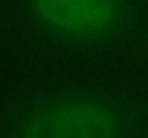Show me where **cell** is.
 <instances>
[{
    "instance_id": "1",
    "label": "cell",
    "mask_w": 148,
    "mask_h": 138,
    "mask_svg": "<svg viewBox=\"0 0 148 138\" xmlns=\"http://www.w3.org/2000/svg\"><path fill=\"white\" fill-rule=\"evenodd\" d=\"M17 137L118 138V121L95 98L59 95L36 102L20 115Z\"/></svg>"
},
{
    "instance_id": "2",
    "label": "cell",
    "mask_w": 148,
    "mask_h": 138,
    "mask_svg": "<svg viewBox=\"0 0 148 138\" xmlns=\"http://www.w3.org/2000/svg\"><path fill=\"white\" fill-rule=\"evenodd\" d=\"M38 16L50 29L73 36L108 30L118 14L116 0H33Z\"/></svg>"
}]
</instances>
